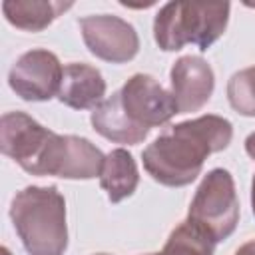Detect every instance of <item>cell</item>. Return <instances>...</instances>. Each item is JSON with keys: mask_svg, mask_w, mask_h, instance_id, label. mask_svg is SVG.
Segmentation results:
<instances>
[{"mask_svg": "<svg viewBox=\"0 0 255 255\" xmlns=\"http://www.w3.org/2000/svg\"><path fill=\"white\" fill-rule=\"evenodd\" d=\"M64 66L58 56L44 48L24 52L8 72L12 92L24 102H48L60 92Z\"/></svg>", "mask_w": 255, "mask_h": 255, "instance_id": "52a82bcc", "label": "cell"}, {"mask_svg": "<svg viewBox=\"0 0 255 255\" xmlns=\"http://www.w3.org/2000/svg\"><path fill=\"white\" fill-rule=\"evenodd\" d=\"M251 209H253V215H255V175H253V181H251Z\"/></svg>", "mask_w": 255, "mask_h": 255, "instance_id": "d6986e66", "label": "cell"}, {"mask_svg": "<svg viewBox=\"0 0 255 255\" xmlns=\"http://www.w3.org/2000/svg\"><path fill=\"white\" fill-rule=\"evenodd\" d=\"M106 96V80L102 72L84 62L64 66L58 100L72 110H96Z\"/></svg>", "mask_w": 255, "mask_h": 255, "instance_id": "8fae6325", "label": "cell"}, {"mask_svg": "<svg viewBox=\"0 0 255 255\" xmlns=\"http://www.w3.org/2000/svg\"><path fill=\"white\" fill-rule=\"evenodd\" d=\"M245 151H247V155L255 161V131H251V133L245 137Z\"/></svg>", "mask_w": 255, "mask_h": 255, "instance_id": "e0dca14e", "label": "cell"}, {"mask_svg": "<svg viewBox=\"0 0 255 255\" xmlns=\"http://www.w3.org/2000/svg\"><path fill=\"white\" fill-rule=\"evenodd\" d=\"M235 255H255V239L243 243V245L235 251Z\"/></svg>", "mask_w": 255, "mask_h": 255, "instance_id": "ac0fdd59", "label": "cell"}, {"mask_svg": "<svg viewBox=\"0 0 255 255\" xmlns=\"http://www.w3.org/2000/svg\"><path fill=\"white\" fill-rule=\"evenodd\" d=\"M106 155L90 139L80 135H60L52 131L32 175H54L64 179L100 177Z\"/></svg>", "mask_w": 255, "mask_h": 255, "instance_id": "5b68a950", "label": "cell"}, {"mask_svg": "<svg viewBox=\"0 0 255 255\" xmlns=\"http://www.w3.org/2000/svg\"><path fill=\"white\" fill-rule=\"evenodd\" d=\"M86 48L110 64H126L139 52L135 28L114 14H90L78 20Z\"/></svg>", "mask_w": 255, "mask_h": 255, "instance_id": "8992f818", "label": "cell"}, {"mask_svg": "<svg viewBox=\"0 0 255 255\" xmlns=\"http://www.w3.org/2000/svg\"><path fill=\"white\" fill-rule=\"evenodd\" d=\"M10 219L28 255H64L66 199L54 185H28L12 197Z\"/></svg>", "mask_w": 255, "mask_h": 255, "instance_id": "7a4b0ae2", "label": "cell"}, {"mask_svg": "<svg viewBox=\"0 0 255 255\" xmlns=\"http://www.w3.org/2000/svg\"><path fill=\"white\" fill-rule=\"evenodd\" d=\"M229 10V2H167L153 20L155 44L163 52H177L185 44L205 52L223 36Z\"/></svg>", "mask_w": 255, "mask_h": 255, "instance_id": "3957f363", "label": "cell"}, {"mask_svg": "<svg viewBox=\"0 0 255 255\" xmlns=\"http://www.w3.org/2000/svg\"><path fill=\"white\" fill-rule=\"evenodd\" d=\"M215 245L203 229L185 219L169 233L163 249L153 255H213Z\"/></svg>", "mask_w": 255, "mask_h": 255, "instance_id": "9a60e30c", "label": "cell"}, {"mask_svg": "<svg viewBox=\"0 0 255 255\" xmlns=\"http://www.w3.org/2000/svg\"><path fill=\"white\" fill-rule=\"evenodd\" d=\"M120 98L128 118L145 129L163 126L177 114L171 92L149 74H133L122 86Z\"/></svg>", "mask_w": 255, "mask_h": 255, "instance_id": "ba28073f", "label": "cell"}, {"mask_svg": "<svg viewBox=\"0 0 255 255\" xmlns=\"http://www.w3.org/2000/svg\"><path fill=\"white\" fill-rule=\"evenodd\" d=\"M171 96L177 114L201 110L213 96L215 74L201 56H181L173 62L169 72Z\"/></svg>", "mask_w": 255, "mask_h": 255, "instance_id": "30bf717a", "label": "cell"}, {"mask_svg": "<svg viewBox=\"0 0 255 255\" xmlns=\"http://www.w3.org/2000/svg\"><path fill=\"white\" fill-rule=\"evenodd\" d=\"M145 255H153V253H145Z\"/></svg>", "mask_w": 255, "mask_h": 255, "instance_id": "603a6c76", "label": "cell"}, {"mask_svg": "<svg viewBox=\"0 0 255 255\" xmlns=\"http://www.w3.org/2000/svg\"><path fill=\"white\" fill-rule=\"evenodd\" d=\"M233 139V126L223 116L205 114L161 131L141 153L143 167L165 187H185L197 179L205 159Z\"/></svg>", "mask_w": 255, "mask_h": 255, "instance_id": "6da1fadb", "label": "cell"}, {"mask_svg": "<svg viewBox=\"0 0 255 255\" xmlns=\"http://www.w3.org/2000/svg\"><path fill=\"white\" fill-rule=\"evenodd\" d=\"M92 126L94 129L114 141V143H128V145H135L139 141H143L149 133V129L133 124L128 114L124 112L122 106V98H120V90L114 92L110 98H106L94 112H92Z\"/></svg>", "mask_w": 255, "mask_h": 255, "instance_id": "7c38bea8", "label": "cell"}, {"mask_svg": "<svg viewBox=\"0 0 255 255\" xmlns=\"http://www.w3.org/2000/svg\"><path fill=\"white\" fill-rule=\"evenodd\" d=\"M94 255H110V253H94Z\"/></svg>", "mask_w": 255, "mask_h": 255, "instance_id": "44dd1931", "label": "cell"}, {"mask_svg": "<svg viewBox=\"0 0 255 255\" xmlns=\"http://www.w3.org/2000/svg\"><path fill=\"white\" fill-rule=\"evenodd\" d=\"M70 8H72V2H54V0H4L2 2L4 18L14 28L24 32H42Z\"/></svg>", "mask_w": 255, "mask_h": 255, "instance_id": "5bb4252c", "label": "cell"}, {"mask_svg": "<svg viewBox=\"0 0 255 255\" xmlns=\"http://www.w3.org/2000/svg\"><path fill=\"white\" fill-rule=\"evenodd\" d=\"M247 6H255V4H247Z\"/></svg>", "mask_w": 255, "mask_h": 255, "instance_id": "7402d4cb", "label": "cell"}, {"mask_svg": "<svg viewBox=\"0 0 255 255\" xmlns=\"http://www.w3.org/2000/svg\"><path fill=\"white\" fill-rule=\"evenodd\" d=\"M52 129L38 124L24 112H8L0 120V149L24 171L32 173L48 143Z\"/></svg>", "mask_w": 255, "mask_h": 255, "instance_id": "9c48e42d", "label": "cell"}, {"mask_svg": "<svg viewBox=\"0 0 255 255\" xmlns=\"http://www.w3.org/2000/svg\"><path fill=\"white\" fill-rule=\"evenodd\" d=\"M187 219L203 229L215 243L233 235L239 223V199L233 175L215 167L201 179L187 211Z\"/></svg>", "mask_w": 255, "mask_h": 255, "instance_id": "277c9868", "label": "cell"}, {"mask_svg": "<svg viewBox=\"0 0 255 255\" xmlns=\"http://www.w3.org/2000/svg\"><path fill=\"white\" fill-rule=\"evenodd\" d=\"M227 100L237 114L245 118H255V66L235 72L229 78Z\"/></svg>", "mask_w": 255, "mask_h": 255, "instance_id": "2e32d148", "label": "cell"}, {"mask_svg": "<svg viewBox=\"0 0 255 255\" xmlns=\"http://www.w3.org/2000/svg\"><path fill=\"white\" fill-rule=\"evenodd\" d=\"M2 255H12V253H10V249H8V247H2Z\"/></svg>", "mask_w": 255, "mask_h": 255, "instance_id": "ffe728a7", "label": "cell"}, {"mask_svg": "<svg viewBox=\"0 0 255 255\" xmlns=\"http://www.w3.org/2000/svg\"><path fill=\"white\" fill-rule=\"evenodd\" d=\"M137 183H139V171L133 155L124 147L112 149L106 155L100 173V185L108 193V199L112 203H120L131 197L137 189Z\"/></svg>", "mask_w": 255, "mask_h": 255, "instance_id": "4fadbf2b", "label": "cell"}]
</instances>
